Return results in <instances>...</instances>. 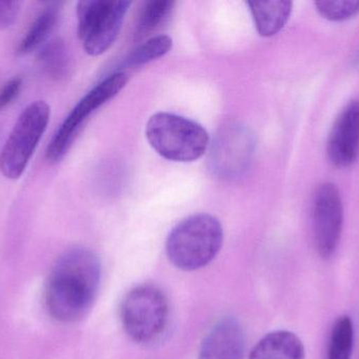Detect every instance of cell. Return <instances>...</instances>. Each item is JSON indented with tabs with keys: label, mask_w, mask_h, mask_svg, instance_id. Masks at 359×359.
I'll list each match as a JSON object with an SVG mask.
<instances>
[{
	"label": "cell",
	"mask_w": 359,
	"mask_h": 359,
	"mask_svg": "<svg viewBox=\"0 0 359 359\" xmlns=\"http://www.w3.org/2000/svg\"><path fill=\"white\" fill-rule=\"evenodd\" d=\"M172 48V39L168 35H158L147 41L130 53L126 58L128 67H140L168 54Z\"/></svg>",
	"instance_id": "obj_18"
},
{
	"label": "cell",
	"mask_w": 359,
	"mask_h": 359,
	"mask_svg": "<svg viewBox=\"0 0 359 359\" xmlns=\"http://www.w3.org/2000/svg\"><path fill=\"white\" fill-rule=\"evenodd\" d=\"M244 329L233 318H224L210 329L201 344L198 359H244Z\"/></svg>",
	"instance_id": "obj_10"
},
{
	"label": "cell",
	"mask_w": 359,
	"mask_h": 359,
	"mask_svg": "<svg viewBox=\"0 0 359 359\" xmlns=\"http://www.w3.org/2000/svg\"><path fill=\"white\" fill-rule=\"evenodd\" d=\"M168 301L153 285L132 289L122 301L120 318L126 334L138 344L153 343L168 326Z\"/></svg>",
	"instance_id": "obj_4"
},
{
	"label": "cell",
	"mask_w": 359,
	"mask_h": 359,
	"mask_svg": "<svg viewBox=\"0 0 359 359\" xmlns=\"http://www.w3.org/2000/svg\"><path fill=\"white\" fill-rule=\"evenodd\" d=\"M249 8L259 35L271 37L286 25L292 12V2L284 0L249 1Z\"/></svg>",
	"instance_id": "obj_13"
},
{
	"label": "cell",
	"mask_w": 359,
	"mask_h": 359,
	"mask_svg": "<svg viewBox=\"0 0 359 359\" xmlns=\"http://www.w3.org/2000/svg\"><path fill=\"white\" fill-rule=\"evenodd\" d=\"M50 116V107L42 100L21 112L0 155V171L4 177L15 181L23 174L48 128Z\"/></svg>",
	"instance_id": "obj_5"
},
{
	"label": "cell",
	"mask_w": 359,
	"mask_h": 359,
	"mask_svg": "<svg viewBox=\"0 0 359 359\" xmlns=\"http://www.w3.org/2000/svg\"><path fill=\"white\" fill-rule=\"evenodd\" d=\"M312 221L316 250L320 256L328 259L337 251L343 230V202L337 185L324 183L316 188Z\"/></svg>",
	"instance_id": "obj_8"
},
{
	"label": "cell",
	"mask_w": 359,
	"mask_h": 359,
	"mask_svg": "<svg viewBox=\"0 0 359 359\" xmlns=\"http://www.w3.org/2000/svg\"><path fill=\"white\" fill-rule=\"evenodd\" d=\"M60 12V2H48L46 4L19 42L16 50L18 56L29 54L46 44L58 23Z\"/></svg>",
	"instance_id": "obj_14"
},
{
	"label": "cell",
	"mask_w": 359,
	"mask_h": 359,
	"mask_svg": "<svg viewBox=\"0 0 359 359\" xmlns=\"http://www.w3.org/2000/svg\"><path fill=\"white\" fill-rule=\"evenodd\" d=\"M223 227L210 214L192 215L179 223L166 240L170 263L183 271H196L211 263L223 244Z\"/></svg>",
	"instance_id": "obj_2"
},
{
	"label": "cell",
	"mask_w": 359,
	"mask_h": 359,
	"mask_svg": "<svg viewBox=\"0 0 359 359\" xmlns=\"http://www.w3.org/2000/svg\"><path fill=\"white\" fill-rule=\"evenodd\" d=\"M251 139L246 131L232 128L226 131L215 143L212 162L215 170L221 174L231 176L244 170L251 154Z\"/></svg>",
	"instance_id": "obj_11"
},
{
	"label": "cell",
	"mask_w": 359,
	"mask_h": 359,
	"mask_svg": "<svg viewBox=\"0 0 359 359\" xmlns=\"http://www.w3.org/2000/svg\"><path fill=\"white\" fill-rule=\"evenodd\" d=\"M22 88V78L14 77L8 80L0 89V111H4L6 107H10L15 99L20 94Z\"/></svg>",
	"instance_id": "obj_20"
},
{
	"label": "cell",
	"mask_w": 359,
	"mask_h": 359,
	"mask_svg": "<svg viewBox=\"0 0 359 359\" xmlns=\"http://www.w3.org/2000/svg\"><path fill=\"white\" fill-rule=\"evenodd\" d=\"M128 81V75L123 72L111 74L95 86L75 105L48 145L46 150L48 162L58 164L65 157L86 119L99 107L117 96L126 88Z\"/></svg>",
	"instance_id": "obj_7"
},
{
	"label": "cell",
	"mask_w": 359,
	"mask_h": 359,
	"mask_svg": "<svg viewBox=\"0 0 359 359\" xmlns=\"http://www.w3.org/2000/svg\"><path fill=\"white\" fill-rule=\"evenodd\" d=\"M20 12V2L0 1V31L12 27Z\"/></svg>",
	"instance_id": "obj_21"
},
{
	"label": "cell",
	"mask_w": 359,
	"mask_h": 359,
	"mask_svg": "<svg viewBox=\"0 0 359 359\" xmlns=\"http://www.w3.org/2000/svg\"><path fill=\"white\" fill-rule=\"evenodd\" d=\"M175 2L168 0H151L147 2L139 14L136 25L137 38H144L159 30L170 18Z\"/></svg>",
	"instance_id": "obj_16"
},
{
	"label": "cell",
	"mask_w": 359,
	"mask_h": 359,
	"mask_svg": "<svg viewBox=\"0 0 359 359\" xmlns=\"http://www.w3.org/2000/svg\"><path fill=\"white\" fill-rule=\"evenodd\" d=\"M353 343V322L348 316H343L333 326L328 359H351Z\"/></svg>",
	"instance_id": "obj_17"
},
{
	"label": "cell",
	"mask_w": 359,
	"mask_h": 359,
	"mask_svg": "<svg viewBox=\"0 0 359 359\" xmlns=\"http://www.w3.org/2000/svg\"><path fill=\"white\" fill-rule=\"evenodd\" d=\"M249 359H305V348L294 333L274 331L255 346Z\"/></svg>",
	"instance_id": "obj_12"
},
{
	"label": "cell",
	"mask_w": 359,
	"mask_h": 359,
	"mask_svg": "<svg viewBox=\"0 0 359 359\" xmlns=\"http://www.w3.org/2000/svg\"><path fill=\"white\" fill-rule=\"evenodd\" d=\"M37 63L42 73L55 81L65 80L71 74V55L60 38L46 42L40 48Z\"/></svg>",
	"instance_id": "obj_15"
},
{
	"label": "cell",
	"mask_w": 359,
	"mask_h": 359,
	"mask_svg": "<svg viewBox=\"0 0 359 359\" xmlns=\"http://www.w3.org/2000/svg\"><path fill=\"white\" fill-rule=\"evenodd\" d=\"M316 10L324 18L343 21L359 13V1H316Z\"/></svg>",
	"instance_id": "obj_19"
},
{
	"label": "cell",
	"mask_w": 359,
	"mask_h": 359,
	"mask_svg": "<svg viewBox=\"0 0 359 359\" xmlns=\"http://www.w3.org/2000/svg\"><path fill=\"white\" fill-rule=\"evenodd\" d=\"M130 6V2L121 0L78 2V36L88 55L99 56L113 46Z\"/></svg>",
	"instance_id": "obj_6"
},
{
	"label": "cell",
	"mask_w": 359,
	"mask_h": 359,
	"mask_svg": "<svg viewBox=\"0 0 359 359\" xmlns=\"http://www.w3.org/2000/svg\"><path fill=\"white\" fill-rule=\"evenodd\" d=\"M329 162L337 168H347L359 156V100H353L335 120L327 143Z\"/></svg>",
	"instance_id": "obj_9"
},
{
	"label": "cell",
	"mask_w": 359,
	"mask_h": 359,
	"mask_svg": "<svg viewBox=\"0 0 359 359\" xmlns=\"http://www.w3.org/2000/svg\"><path fill=\"white\" fill-rule=\"evenodd\" d=\"M101 282V263L93 251L73 248L59 257L46 289L48 312L61 322L81 320L92 308Z\"/></svg>",
	"instance_id": "obj_1"
},
{
	"label": "cell",
	"mask_w": 359,
	"mask_h": 359,
	"mask_svg": "<svg viewBox=\"0 0 359 359\" xmlns=\"http://www.w3.org/2000/svg\"><path fill=\"white\" fill-rule=\"evenodd\" d=\"M147 138L159 155L178 162H191L202 157L210 143L208 133L200 124L165 112L149 118Z\"/></svg>",
	"instance_id": "obj_3"
}]
</instances>
